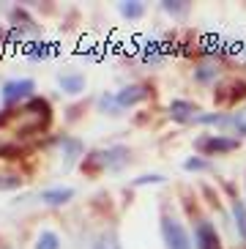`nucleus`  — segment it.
<instances>
[{
  "label": "nucleus",
  "instance_id": "f257e3e1",
  "mask_svg": "<svg viewBox=\"0 0 246 249\" xmlns=\"http://www.w3.org/2000/svg\"><path fill=\"white\" fill-rule=\"evenodd\" d=\"M161 238L167 249H192L189 230L175 219L173 213H161Z\"/></svg>",
  "mask_w": 246,
  "mask_h": 249
},
{
  "label": "nucleus",
  "instance_id": "f03ea898",
  "mask_svg": "<svg viewBox=\"0 0 246 249\" xmlns=\"http://www.w3.org/2000/svg\"><path fill=\"white\" fill-rule=\"evenodd\" d=\"M33 90H36V82L33 80H8L3 85V90H0V96L11 107V104L25 102V99H33Z\"/></svg>",
  "mask_w": 246,
  "mask_h": 249
},
{
  "label": "nucleus",
  "instance_id": "7ed1b4c3",
  "mask_svg": "<svg viewBox=\"0 0 246 249\" xmlns=\"http://www.w3.org/2000/svg\"><path fill=\"white\" fill-rule=\"evenodd\" d=\"M197 148L203 154H230L235 148H241L238 137H222V134H205L197 140Z\"/></svg>",
  "mask_w": 246,
  "mask_h": 249
},
{
  "label": "nucleus",
  "instance_id": "20e7f679",
  "mask_svg": "<svg viewBox=\"0 0 246 249\" xmlns=\"http://www.w3.org/2000/svg\"><path fill=\"white\" fill-rule=\"evenodd\" d=\"M194 238H197V249H222V238H219L216 227L211 225L208 219H200V222H197Z\"/></svg>",
  "mask_w": 246,
  "mask_h": 249
},
{
  "label": "nucleus",
  "instance_id": "39448f33",
  "mask_svg": "<svg viewBox=\"0 0 246 249\" xmlns=\"http://www.w3.org/2000/svg\"><path fill=\"white\" fill-rule=\"evenodd\" d=\"M148 96H151L148 85H126L121 93H115V99H118V107L123 110V107H134V104L145 102Z\"/></svg>",
  "mask_w": 246,
  "mask_h": 249
},
{
  "label": "nucleus",
  "instance_id": "423d86ee",
  "mask_svg": "<svg viewBox=\"0 0 246 249\" xmlns=\"http://www.w3.org/2000/svg\"><path fill=\"white\" fill-rule=\"evenodd\" d=\"M170 115H173L175 124H189V121H194V115H197V104L186 102V99H173Z\"/></svg>",
  "mask_w": 246,
  "mask_h": 249
},
{
  "label": "nucleus",
  "instance_id": "0eeeda50",
  "mask_svg": "<svg viewBox=\"0 0 246 249\" xmlns=\"http://www.w3.org/2000/svg\"><path fill=\"white\" fill-rule=\"evenodd\" d=\"M102 154V161H104V167H123L126 161L131 159V151L129 148H123V145H112L107 148V151H99Z\"/></svg>",
  "mask_w": 246,
  "mask_h": 249
},
{
  "label": "nucleus",
  "instance_id": "6e6552de",
  "mask_svg": "<svg viewBox=\"0 0 246 249\" xmlns=\"http://www.w3.org/2000/svg\"><path fill=\"white\" fill-rule=\"evenodd\" d=\"M38 197H41V203L52 205V208H58V205L69 203V200L74 197V189H69V186H52V189H44Z\"/></svg>",
  "mask_w": 246,
  "mask_h": 249
},
{
  "label": "nucleus",
  "instance_id": "1a4fd4ad",
  "mask_svg": "<svg viewBox=\"0 0 246 249\" xmlns=\"http://www.w3.org/2000/svg\"><path fill=\"white\" fill-rule=\"evenodd\" d=\"M58 85H60V90H63V93L77 96V93H82V90H85V77H82V74H60Z\"/></svg>",
  "mask_w": 246,
  "mask_h": 249
},
{
  "label": "nucleus",
  "instance_id": "9d476101",
  "mask_svg": "<svg viewBox=\"0 0 246 249\" xmlns=\"http://www.w3.org/2000/svg\"><path fill=\"white\" fill-rule=\"evenodd\" d=\"M90 249H123V244H121L115 230H102V233L90 241Z\"/></svg>",
  "mask_w": 246,
  "mask_h": 249
},
{
  "label": "nucleus",
  "instance_id": "9b49d317",
  "mask_svg": "<svg viewBox=\"0 0 246 249\" xmlns=\"http://www.w3.org/2000/svg\"><path fill=\"white\" fill-rule=\"evenodd\" d=\"M246 96V82H230V88H219V102H235Z\"/></svg>",
  "mask_w": 246,
  "mask_h": 249
},
{
  "label": "nucleus",
  "instance_id": "f8f14e48",
  "mask_svg": "<svg viewBox=\"0 0 246 249\" xmlns=\"http://www.w3.org/2000/svg\"><path fill=\"white\" fill-rule=\"evenodd\" d=\"M232 219H235V227H238V235L246 241V205L238 197L232 200Z\"/></svg>",
  "mask_w": 246,
  "mask_h": 249
},
{
  "label": "nucleus",
  "instance_id": "ddd939ff",
  "mask_svg": "<svg viewBox=\"0 0 246 249\" xmlns=\"http://www.w3.org/2000/svg\"><path fill=\"white\" fill-rule=\"evenodd\" d=\"M50 52H52V44H44V41H33V44L25 47V55H28L30 60H44V58H50Z\"/></svg>",
  "mask_w": 246,
  "mask_h": 249
},
{
  "label": "nucleus",
  "instance_id": "4468645a",
  "mask_svg": "<svg viewBox=\"0 0 246 249\" xmlns=\"http://www.w3.org/2000/svg\"><path fill=\"white\" fill-rule=\"evenodd\" d=\"M36 249H60V238L55 230H41L36 238Z\"/></svg>",
  "mask_w": 246,
  "mask_h": 249
},
{
  "label": "nucleus",
  "instance_id": "2eb2a0df",
  "mask_svg": "<svg viewBox=\"0 0 246 249\" xmlns=\"http://www.w3.org/2000/svg\"><path fill=\"white\" fill-rule=\"evenodd\" d=\"M121 14L126 17V19H140V17L145 14V6L142 3H137V0H129V3H121Z\"/></svg>",
  "mask_w": 246,
  "mask_h": 249
},
{
  "label": "nucleus",
  "instance_id": "dca6fc26",
  "mask_svg": "<svg viewBox=\"0 0 246 249\" xmlns=\"http://www.w3.org/2000/svg\"><path fill=\"white\" fill-rule=\"evenodd\" d=\"M60 148L66 151V159H69V161H74L77 156L82 154V142H80V140H71V137L60 140Z\"/></svg>",
  "mask_w": 246,
  "mask_h": 249
},
{
  "label": "nucleus",
  "instance_id": "f3484780",
  "mask_svg": "<svg viewBox=\"0 0 246 249\" xmlns=\"http://www.w3.org/2000/svg\"><path fill=\"white\" fill-rule=\"evenodd\" d=\"M161 8H164L167 14H175V17H186V11L192 8V3H181V0H164L161 3Z\"/></svg>",
  "mask_w": 246,
  "mask_h": 249
},
{
  "label": "nucleus",
  "instance_id": "a211bd4d",
  "mask_svg": "<svg viewBox=\"0 0 246 249\" xmlns=\"http://www.w3.org/2000/svg\"><path fill=\"white\" fill-rule=\"evenodd\" d=\"M194 80L197 82H213V80H216V66H208V63L197 66L194 69Z\"/></svg>",
  "mask_w": 246,
  "mask_h": 249
},
{
  "label": "nucleus",
  "instance_id": "6ab92c4d",
  "mask_svg": "<svg viewBox=\"0 0 246 249\" xmlns=\"http://www.w3.org/2000/svg\"><path fill=\"white\" fill-rule=\"evenodd\" d=\"M148 183H164L161 173H145V176L134 178V186H148Z\"/></svg>",
  "mask_w": 246,
  "mask_h": 249
},
{
  "label": "nucleus",
  "instance_id": "aec40b11",
  "mask_svg": "<svg viewBox=\"0 0 246 249\" xmlns=\"http://www.w3.org/2000/svg\"><path fill=\"white\" fill-rule=\"evenodd\" d=\"M208 167V161L200 159V156H189L186 161H183V170H189V173H194V170H205Z\"/></svg>",
  "mask_w": 246,
  "mask_h": 249
},
{
  "label": "nucleus",
  "instance_id": "412c9836",
  "mask_svg": "<svg viewBox=\"0 0 246 249\" xmlns=\"http://www.w3.org/2000/svg\"><path fill=\"white\" fill-rule=\"evenodd\" d=\"M99 110H104V112H118L121 107H118V99H115V96H102Z\"/></svg>",
  "mask_w": 246,
  "mask_h": 249
},
{
  "label": "nucleus",
  "instance_id": "4be33fe9",
  "mask_svg": "<svg viewBox=\"0 0 246 249\" xmlns=\"http://www.w3.org/2000/svg\"><path fill=\"white\" fill-rule=\"evenodd\" d=\"M22 178L19 176H0V189H19Z\"/></svg>",
  "mask_w": 246,
  "mask_h": 249
},
{
  "label": "nucleus",
  "instance_id": "5701e85b",
  "mask_svg": "<svg viewBox=\"0 0 246 249\" xmlns=\"http://www.w3.org/2000/svg\"><path fill=\"white\" fill-rule=\"evenodd\" d=\"M0 249H8V247H0Z\"/></svg>",
  "mask_w": 246,
  "mask_h": 249
},
{
  "label": "nucleus",
  "instance_id": "b1692460",
  "mask_svg": "<svg viewBox=\"0 0 246 249\" xmlns=\"http://www.w3.org/2000/svg\"><path fill=\"white\" fill-rule=\"evenodd\" d=\"M244 115H246V110H244Z\"/></svg>",
  "mask_w": 246,
  "mask_h": 249
}]
</instances>
